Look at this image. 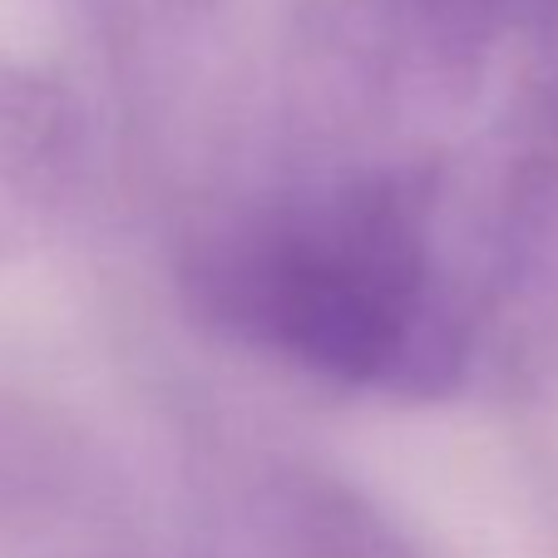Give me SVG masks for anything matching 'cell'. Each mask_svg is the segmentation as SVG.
<instances>
[{"mask_svg": "<svg viewBox=\"0 0 558 558\" xmlns=\"http://www.w3.org/2000/svg\"><path fill=\"white\" fill-rule=\"evenodd\" d=\"M474 380L558 386V0H529L505 105L470 158Z\"/></svg>", "mask_w": 558, "mask_h": 558, "instance_id": "2", "label": "cell"}, {"mask_svg": "<svg viewBox=\"0 0 558 558\" xmlns=\"http://www.w3.org/2000/svg\"><path fill=\"white\" fill-rule=\"evenodd\" d=\"M64 11L99 45L138 54L189 35L203 15L218 11V0H64Z\"/></svg>", "mask_w": 558, "mask_h": 558, "instance_id": "6", "label": "cell"}, {"mask_svg": "<svg viewBox=\"0 0 558 558\" xmlns=\"http://www.w3.org/2000/svg\"><path fill=\"white\" fill-rule=\"evenodd\" d=\"M179 296L213 337L322 386L440 401L474 380L470 163L366 148L208 208Z\"/></svg>", "mask_w": 558, "mask_h": 558, "instance_id": "1", "label": "cell"}, {"mask_svg": "<svg viewBox=\"0 0 558 558\" xmlns=\"http://www.w3.org/2000/svg\"><path fill=\"white\" fill-rule=\"evenodd\" d=\"M524 0H306L302 85L356 138L415 148L509 70Z\"/></svg>", "mask_w": 558, "mask_h": 558, "instance_id": "3", "label": "cell"}, {"mask_svg": "<svg viewBox=\"0 0 558 558\" xmlns=\"http://www.w3.org/2000/svg\"><path fill=\"white\" fill-rule=\"evenodd\" d=\"M253 514L257 558H421L351 495L312 480L267 489Z\"/></svg>", "mask_w": 558, "mask_h": 558, "instance_id": "5", "label": "cell"}, {"mask_svg": "<svg viewBox=\"0 0 558 558\" xmlns=\"http://www.w3.org/2000/svg\"><path fill=\"white\" fill-rule=\"evenodd\" d=\"M89 179V119L70 85L0 54V263L40 247Z\"/></svg>", "mask_w": 558, "mask_h": 558, "instance_id": "4", "label": "cell"}]
</instances>
